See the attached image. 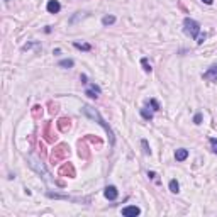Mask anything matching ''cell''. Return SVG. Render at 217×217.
I'll use <instances>...</instances> for the list:
<instances>
[{
  "label": "cell",
  "mask_w": 217,
  "mask_h": 217,
  "mask_svg": "<svg viewBox=\"0 0 217 217\" xmlns=\"http://www.w3.org/2000/svg\"><path fill=\"white\" fill-rule=\"evenodd\" d=\"M81 112H83V114L87 115V117L93 119V121H95L99 125H102V127H103V131H105V133H107V136H109V141H110V144H114V143H115V136H114V133H112L110 125H109L105 121H103V117L99 114V110H97V109H93V107H90V105H83Z\"/></svg>",
  "instance_id": "1"
},
{
  "label": "cell",
  "mask_w": 217,
  "mask_h": 217,
  "mask_svg": "<svg viewBox=\"0 0 217 217\" xmlns=\"http://www.w3.org/2000/svg\"><path fill=\"white\" fill-rule=\"evenodd\" d=\"M183 32L187 34V36L197 39V43H199V44H202L204 41H205V34L200 32V24L197 22L195 19L185 17V21H183Z\"/></svg>",
  "instance_id": "2"
},
{
  "label": "cell",
  "mask_w": 217,
  "mask_h": 217,
  "mask_svg": "<svg viewBox=\"0 0 217 217\" xmlns=\"http://www.w3.org/2000/svg\"><path fill=\"white\" fill-rule=\"evenodd\" d=\"M68 156H70V146L65 144V143H59L58 146L51 151V156H49V158H51V163L54 165V163H59V161H63V159H66Z\"/></svg>",
  "instance_id": "3"
},
{
  "label": "cell",
  "mask_w": 217,
  "mask_h": 217,
  "mask_svg": "<svg viewBox=\"0 0 217 217\" xmlns=\"http://www.w3.org/2000/svg\"><path fill=\"white\" fill-rule=\"evenodd\" d=\"M27 159H29V165H31V168H32V170H36V171L39 173V175H43V178H44L46 181H51V178H49L51 175H49V173H48V170H46L44 166H43V163H39L36 158H34V156H31V155L27 156Z\"/></svg>",
  "instance_id": "4"
},
{
  "label": "cell",
  "mask_w": 217,
  "mask_h": 217,
  "mask_svg": "<svg viewBox=\"0 0 217 217\" xmlns=\"http://www.w3.org/2000/svg\"><path fill=\"white\" fill-rule=\"evenodd\" d=\"M58 175L59 177H66V178H75L77 177V171H75V166L71 163H65V165L59 166Z\"/></svg>",
  "instance_id": "5"
},
{
  "label": "cell",
  "mask_w": 217,
  "mask_h": 217,
  "mask_svg": "<svg viewBox=\"0 0 217 217\" xmlns=\"http://www.w3.org/2000/svg\"><path fill=\"white\" fill-rule=\"evenodd\" d=\"M43 136H44V139L48 141V143H54L56 141V134L53 133V122L51 121L44 122V125H43Z\"/></svg>",
  "instance_id": "6"
},
{
  "label": "cell",
  "mask_w": 217,
  "mask_h": 217,
  "mask_svg": "<svg viewBox=\"0 0 217 217\" xmlns=\"http://www.w3.org/2000/svg\"><path fill=\"white\" fill-rule=\"evenodd\" d=\"M202 78L207 81H217V65H212L207 71H204Z\"/></svg>",
  "instance_id": "7"
},
{
  "label": "cell",
  "mask_w": 217,
  "mask_h": 217,
  "mask_svg": "<svg viewBox=\"0 0 217 217\" xmlns=\"http://www.w3.org/2000/svg\"><path fill=\"white\" fill-rule=\"evenodd\" d=\"M100 93H102V90H100V87H99V85H95V83H92L88 88L85 90V95L90 97V99H99Z\"/></svg>",
  "instance_id": "8"
},
{
  "label": "cell",
  "mask_w": 217,
  "mask_h": 217,
  "mask_svg": "<svg viewBox=\"0 0 217 217\" xmlns=\"http://www.w3.org/2000/svg\"><path fill=\"white\" fill-rule=\"evenodd\" d=\"M78 155H80V158H83V159L90 158V149H88V146H87V139H83V141L78 143Z\"/></svg>",
  "instance_id": "9"
},
{
  "label": "cell",
  "mask_w": 217,
  "mask_h": 217,
  "mask_svg": "<svg viewBox=\"0 0 217 217\" xmlns=\"http://www.w3.org/2000/svg\"><path fill=\"white\" fill-rule=\"evenodd\" d=\"M141 214V209L136 205H129V207H124L122 209V215L124 217H136Z\"/></svg>",
  "instance_id": "10"
},
{
  "label": "cell",
  "mask_w": 217,
  "mask_h": 217,
  "mask_svg": "<svg viewBox=\"0 0 217 217\" xmlns=\"http://www.w3.org/2000/svg\"><path fill=\"white\" fill-rule=\"evenodd\" d=\"M117 195H119V192L114 185H109V187H105V190H103V197H105L107 200H115Z\"/></svg>",
  "instance_id": "11"
},
{
  "label": "cell",
  "mask_w": 217,
  "mask_h": 217,
  "mask_svg": "<svg viewBox=\"0 0 217 217\" xmlns=\"http://www.w3.org/2000/svg\"><path fill=\"white\" fill-rule=\"evenodd\" d=\"M56 125H58V129L61 131V133H68L71 127V121L68 117H61L58 122H56Z\"/></svg>",
  "instance_id": "12"
},
{
  "label": "cell",
  "mask_w": 217,
  "mask_h": 217,
  "mask_svg": "<svg viewBox=\"0 0 217 217\" xmlns=\"http://www.w3.org/2000/svg\"><path fill=\"white\" fill-rule=\"evenodd\" d=\"M48 12L49 14H58L59 10H61V4H59L58 0H49L48 2Z\"/></svg>",
  "instance_id": "13"
},
{
  "label": "cell",
  "mask_w": 217,
  "mask_h": 217,
  "mask_svg": "<svg viewBox=\"0 0 217 217\" xmlns=\"http://www.w3.org/2000/svg\"><path fill=\"white\" fill-rule=\"evenodd\" d=\"M175 158H177V161H185V159L188 158V149H185V148H180V149H177V153H175Z\"/></svg>",
  "instance_id": "14"
},
{
  "label": "cell",
  "mask_w": 217,
  "mask_h": 217,
  "mask_svg": "<svg viewBox=\"0 0 217 217\" xmlns=\"http://www.w3.org/2000/svg\"><path fill=\"white\" fill-rule=\"evenodd\" d=\"M73 46L77 49H81V51H92V46H90L88 43H80V41H75Z\"/></svg>",
  "instance_id": "15"
},
{
  "label": "cell",
  "mask_w": 217,
  "mask_h": 217,
  "mask_svg": "<svg viewBox=\"0 0 217 217\" xmlns=\"http://www.w3.org/2000/svg\"><path fill=\"white\" fill-rule=\"evenodd\" d=\"M31 114H32L34 119H41V115H43V107L37 103V105L32 107V110H31Z\"/></svg>",
  "instance_id": "16"
},
{
  "label": "cell",
  "mask_w": 217,
  "mask_h": 217,
  "mask_svg": "<svg viewBox=\"0 0 217 217\" xmlns=\"http://www.w3.org/2000/svg\"><path fill=\"white\" fill-rule=\"evenodd\" d=\"M102 24L105 27L112 26V24H115V17H114V15H105V17H102Z\"/></svg>",
  "instance_id": "17"
},
{
  "label": "cell",
  "mask_w": 217,
  "mask_h": 217,
  "mask_svg": "<svg viewBox=\"0 0 217 217\" xmlns=\"http://www.w3.org/2000/svg\"><path fill=\"white\" fill-rule=\"evenodd\" d=\"M153 112L155 110H149L148 107H143V109H141V115H143L146 121H151V119H153Z\"/></svg>",
  "instance_id": "18"
},
{
  "label": "cell",
  "mask_w": 217,
  "mask_h": 217,
  "mask_svg": "<svg viewBox=\"0 0 217 217\" xmlns=\"http://www.w3.org/2000/svg\"><path fill=\"white\" fill-rule=\"evenodd\" d=\"M85 139H87V141H90V143H93V144H97L99 148L102 146V139H100L99 136H93V134H88V136L85 137Z\"/></svg>",
  "instance_id": "19"
},
{
  "label": "cell",
  "mask_w": 217,
  "mask_h": 217,
  "mask_svg": "<svg viewBox=\"0 0 217 217\" xmlns=\"http://www.w3.org/2000/svg\"><path fill=\"white\" fill-rule=\"evenodd\" d=\"M58 65H59L61 68H71V66L75 65V61H73V59H61Z\"/></svg>",
  "instance_id": "20"
},
{
  "label": "cell",
  "mask_w": 217,
  "mask_h": 217,
  "mask_svg": "<svg viewBox=\"0 0 217 217\" xmlns=\"http://www.w3.org/2000/svg\"><path fill=\"white\" fill-rule=\"evenodd\" d=\"M170 192H173V193H178V192H180V185H178L177 180L170 181Z\"/></svg>",
  "instance_id": "21"
},
{
  "label": "cell",
  "mask_w": 217,
  "mask_h": 217,
  "mask_svg": "<svg viewBox=\"0 0 217 217\" xmlns=\"http://www.w3.org/2000/svg\"><path fill=\"white\" fill-rule=\"evenodd\" d=\"M141 65H143V70L146 71V73H151V70H153V68H151V63H148V58L141 59Z\"/></svg>",
  "instance_id": "22"
},
{
  "label": "cell",
  "mask_w": 217,
  "mask_h": 217,
  "mask_svg": "<svg viewBox=\"0 0 217 217\" xmlns=\"http://www.w3.org/2000/svg\"><path fill=\"white\" fill-rule=\"evenodd\" d=\"M141 146H143V153H144V155H151L149 144H148V141H146V139H141Z\"/></svg>",
  "instance_id": "23"
},
{
  "label": "cell",
  "mask_w": 217,
  "mask_h": 217,
  "mask_svg": "<svg viewBox=\"0 0 217 217\" xmlns=\"http://www.w3.org/2000/svg\"><path fill=\"white\" fill-rule=\"evenodd\" d=\"M48 107H49V114L54 115L56 112H58V105H56L54 102H48Z\"/></svg>",
  "instance_id": "24"
},
{
  "label": "cell",
  "mask_w": 217,
  "mask_h": 217,
  "mask_svg": "<svg viewBox=\"0 0 217 217\" xmlns=\"http://www.w3.org/2000/svg\"><path fill=\"white\" fill-rule=\"evenodd\" d=\"M149 103H151V107H153V110H159V103H158V100H155V99H151L149 100Z\"/></svg>",
  "instance_id": "25"
},
{
  "label": "cell",
  "mask_w": 217,
  "mask_h": 217,
  "mask_svg": "<svg viewBox=\"0 0 217 217\" xmlns=\"http://www.w3.org/2000/svg\"><path fill=\"white\" fill-rule=\"evenodd\" d=\"M210 146H212V151L217 155V139L215 137H210Z\"/></svg>",
  "instance_id": "26"
},
{
  "label": "cell",
  "mask_w": 217,
  "mask_h": 217,
  "mask_svg": "<svg viewBox=\"0 0 217 217\" xmlns=\"http://www.w3.org/2000/svg\"><path fill=\"white\" fill-rule=\"evenodd\" d=\"M148 177H149L151 180H155L156 183H159V180H158V175H156L155 171H148Z\"/></svg>",
  "instance_id": "27"
},
{
  "label": "cell",
  "mask_w": 217,
  "mask_h": 217,
  "mask_svg": "<svg viewBox=\"0 0 217 217\" xmlns=\"http://www.w3.org/2000/svg\"><path fill=\"white\" fill-rule=\"evenodd\" d=\"M193 122H195V124H200V122H202V114H197V115H195V117H193Z\"/></svg>",
  "instance_id": "28"
},
{
  "label": "cell",
  "mask_w": 217,
  "mask_h": 217,
  "mask_svg": "<svg viewBox=\"0 0 217 217\" xmlns=\"http://www.w3.org/2000/svg\"><path fill=\"white\" fill-rule=\"evenodd\" d=\"M39 153H41V156H43V158L46 156V149H44V146H43V143H39Z\"/></svg>",
  "instance_id": "29"
},
{
  "label": "cell",
  "mask_w": 217,
  "mask_h": 217,
  "mask_svg": "<svg viewBox=\"0 0 217 217\" xmlns=\"http://www.w3.org/2000/svg\"><path fill=\"white\" fill-rule=\"evenodd\" d=\"M80 80H81V83H87V75H81Z\"/></svg>",
  "instance_id": "30"
},
{
  "label": "cell",
  "mask_w": 217,
  "mask_h": 217,
  "mask_svg": "<svg viewBox=\"0 0 217 217\" xmlns=\"http://www.w3.org/2000/svg\"><path fill=\"white\" fill-rule=\"evenodd\" d=\"M202 2H204V4H207V5H210V4H212V0H202Z\"/></svg>",
  "instance_id": "31"
}]
</instances>
